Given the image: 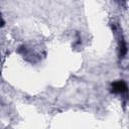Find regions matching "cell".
Wrapping results in <instances>:
<instances>
[{
	"label": "cell",
	"mask_w": 129,
	"mask_h": 129,
	"mask_svg": "<svg viewBox=\"0 0 129 129\" xmlns=\"http://www.w3.org/2000/svg\"><path fill=\"white\" fill-rule=\"evenodd\" d=\"M127 84L124 81H117L111 84V92L113 94H123L127 92Z\"/></svg>",
	"instance_id": "1"
},
{
	"label": "cell",
	"mask_w": 129,
	"mask_h": 129,
	"mask_svg": "<svg viewBox=\"0 0 129 129\" xmlns=\"http://www.w3.org/2000/svg\"><path fill=\"white\" fill-rule=\"evenodd\" d=\"M127 53V44L123 37H121L119 41V55L120 57H124Z\"/></svg>",
	"instance_id": "2"
},
{
	"label": "cell",
	"mask_w": 129,
	"mask_h": 129,
	"mask_svg": "<svg viewBox=\"0 0 129 129\" xmlns=\"http://www.w3.org/2000/svg\"><path fill=\"white\" fill-rule=\"evenodd\" d=\"M4 20H3V18H2V15H1V12H0V26L2 27L3 25H4Z\"/></svg>",
	"instance_id": "3"
}]
</instances>
